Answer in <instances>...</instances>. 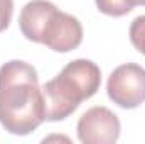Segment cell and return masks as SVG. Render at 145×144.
Returning a JSON list of instances; mask_svg holds the SVG:
<instances>
[{"label": "cell", "instance_id": "obj_1", "mask_svg": "<svg viewBox=\"0 0 145 144\" xmlns=\"http://www.w3.org/2000/svg\"><path fill=\"white\" fill-rule=\"evenodd\" d=\"M46 120L36 68L12 59L0 68V124L14 136H27Z\"/></svg>", "mask_w": 145, "mask_h": 144}, {"label": "cell", "instance_id": "obj_2", "mask_svg": "<svg viewBox=\"0 0 145 144\" xmlns=\"http://www.w3.org/2000/svg\"><path fill=\"white\" fill-rule=\"evenodd\" d=\"M101 85V71L91 59H74L56 78L42 85L46 120L57 122L69 117L83 100L91 98Z\"/></svg>", "mask_w": 145, "mask_h": 144}, {"label": "cell", "instance_id": "obj_3", "mask_svg": "<svg viewBox=\"0 0 145 144\" xmlns=\"http://www.w3.org/2000/svg\"><path fill=\"white\" fill-rule=\"evenodd\" d=\"M108 98L121 108H137L145 102V68L127 63L115 68L106 83Z\"/></svg>", "mask_w": 145, "mask_h": 144}, {"label": "cell", "instance_id": "obj_4", "mask_svg": "<svg viewBox=\"0 0 145 144\" xmlns=\"http://www.w3.org/2000/svg\"><path fill=\"white\" fill-rule=\"evenodd\" d=\"M76 129L83 144H115L120 137V119L108 107L96 105L79 117Z\"/></svg>", "mask_w": 145, "mask_h": 144}, {"label": "cell", "instance_id": "obj_5", "mask_svg": "<svg viewBox=\"0 0 145 144\" xmlns=\"http://www.w3.org/2000/svg\"><path fill=\"white\" fill-rule=\"evenodd\" d=\"M83 41V26L81 22L57 7L47 17V22L42 31V42L56 53H69L76 49Z\"/></svg>", "mask_w": 145, "mask_h": 144}, {"label": "cell", "instance_id": "obj_6", "mask_svg": "<svg viewBox=\"0 0 145 144\" xmlns=\"http://www.w3.org/2000/svg\"><path fill=\"white\" fill-rule=\"evenodd\" d=\"M56 9L49 0H31L27 2L19 15V26L25 39L32 42H42V31L47 22V17Z\"/></svg>", "mask_w": 145, "mask_h": 144}, {"label": "cell", "instance_id": "obj_7", "mask_svg": "<svg viewBox=\"0 0 145 144\" xmlns=\"http://www.w3.org/2000/svg\"><path fill=\"white\" fill-rule=\"evenodd\" d=\"M98 10L105 15L121 17L127 15L137 5V0H95Z\"/></svg>", "mask_w": 145, "mask_h": 144}, {"label": "cell", "instance_id": "obj_8", "mask_svg": "<svg viewBox=\"0 0 145 144\" xmlns=\"http://www.w3.org/2000/svg\"><path fill=\"white\" fill-rule=\"evenodd\" d=\"M128 34L133 48L145 56V15H138L137 19H133Z\"/></svg>", "mask_w": 145, "mask_h": 144}, {"label": "cell", "instance_id": "obj_9", "mask_svg": "<svg viewBox=\"0 0 145 144\" xmlns=\"http://www.w3.org/2000/svg\"><path fill=\"white\" fill-rule=\"evenodd\" d=\"M12 14H14V0H0V32H3L8 27Z\"/></svg>", "mask_w": 145, "mask_h": 144}, {"label": "cell", "instance_id": "obj_10", "mask_svg": "<svg viewBox=\"0 0 145 144\" xmlns=\"http://www.w3.org/2000/svg\"><path fill=\"white\" fill-rule=\"evenodd\" d=\"M137 5H145V0H137Z\"/></svg>", "mask_w": 145, "mask_h": 144}]
</instances>
